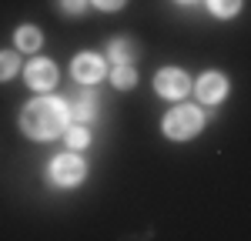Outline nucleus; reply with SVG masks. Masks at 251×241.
Masks as SVG:
<instances>
[{
  "label": "nucleus",
  "instance_id": "obj_1",
  "mask_svg": "<svg viewBox=\"0 0 251 241\" xmlns=\"http://www.w3.org/2000/svg\"><path fill=\"white\" fill-rule=\"evenodd\" d=\"M71 127V104L60 97H34L20 111V131L30 141H54Z\"/></svg>",
  "mask_w": 251,
  "mask_h": 241
},
{
  "label": "nucleus",
  "instance_id": "obj_11",
  "mask_svg": "<svg viewBox=\"0 0 251 241\" xmlns=\"http://www.w3.org/2000/svg\"><path fill=\"white\" fill-rule=\"evenodd\" d=\"M107 74H111V84H114L117 91H131V87L137 84V71H134V64H114V67H111Z\"/></svg>",
  "mask_w": 251,
  "mask_h": 241
},
{
  "label": "nucleus",
  "instance_id": "obj_12",
  "mask_svg": "<svg viewBox=\"0 0 251 241\" xmlns=\"http://www.w3.org/2000/svg\"><path fill=\"white\" fill-rule=\"evenodd\" d=\"M64 138H67V147H71V151H84V147L91 144V131H87L84 124H71V127L64 131Z\"/></svg>",
  "mask_w": 251,
  "mask_h": 241
},
{
  "label": "nucleus",
  "instance_id": "obj_8",
  "mask_svg": "<svg viewBox=\"0 0 251 241\" xmlns=\"http://www.w3.org/2000/svg\"><path fill=\"white\" fill-rule=\"evenodd\" d=\"M94 114H97V97L91 91L77 94V100L71 104V124H91Z\"/></svg>",
  "mask_w": 251,
  "mask_h": 241
},
{
  "label": "nucleus",
  "instance_id": "obj_17",
  "mask_svg": "<svg viewBox=\"0 0 251 241\" xmlns=\"http://www.w3.org/2000/svg\"><path fill=\"white\" fill-rule=\"evenodd\" d=\"M177 3H194V0H177Z\"/></svg>",
  "mask_w": 251,
  "mask_h": 241
},
{
  "label": "nucleus",
  "instance_id": "obj_7",
  "mask_svg": "<svg viewBox=\"0 0 251 241\" xmlns=\"http://www.w3.org/2000/svg\"><path fill=\"white\" fill-rule=\"evenodd\" d=\"M194 94L201 104H221V100L228 97V77L225 74H218V71H204L201 77L194 80Z\"/></svg>",
  "mask_w": 251,
  "mask_h": 241
},
{
  "label": "nucleus",
  "instance_id": "obj_13",
  "mask_svg": "<svg viewBox=\"0 0 251 241\" xmlns=\"http://www.w3.org/2000/svg\"><path fill=\"white\" fill-rule=\"evenodd\" d=\"M208 10H211L218 20H231L238 10H241V0H208Z\"/></svg>",
  "mask_w": 251,
  "mask_h": 241
},
{
  "label": "nucleus",
  "instance_id": "obj_16",
  "mask_svg": "<svg viewBox=\"0 0 251 241\" xmlns=\"http://www.w3.org/2000/svg\"><path fill=\"white\" fill-rule=\"evenodd\" d=\"M127 0H91V7H97V10H121Z\"/></svg>",
  "mask_w": 251,
  "mask_h": 241
},
{
  "label": "nucleus",
  "instance_id": "obj_15",
  "mask_svg": "<svg viewBox=\"0 0 251 241\" xmlns=\"http://www.w3.org/2000/svg\"><path fill=\"white\" fill-rule=\"evenodd\" d=\"M60 14H67V17H80L87 7H91V0H57Z\"/></svg>",
  "mask_w": 251,
  "mask_h": 241
},
{
  "label": "nucleus",
  "instance_id": "obj_2",
  "mask_svg": "<svg viewBox=\"0 0 251 241\" xmlns=\"http://www.w3.org/2000/svg\"><path fill=\"white\" fill-rule=\"evenodd\" d=\"M201 127H204V114H201V107L198 104H174L171 111L164 114L161 120V131H164V138L171 141H191L201 134Z\"/></svg>",
  "mask_w": 251,
  "mask_h": 241
},
{
  "label": "nucleus",
  "instance_id": "obj_6",
  "mask_svg": "<svg viewBox=\"0 0 251 241\" xmlns=\"http://www.w3.org/2000/svg\"><path fill=\"white\" fill-rule=\"evenodd\" d=\"M24 80L30 91H50V87H57V64L47 57H34L24 67Z\"/></svg>",
  "mask_w": 251,
  "mask_h": 241
},
{
  "label": "nucleus",
  "instance_id": "obj_4",
  "mask_svg": "<svg viewBox=\"0 0 251 241\" xmlns=\"http://www.w3.org/2000/svg\"><path fill=\"white\" fill-rule=\"evenodd\" d=\"M71 74L84 87H94V84H100V80L107 77V57H100L94 50H80L77 57L71 60Z\"/></svg>",
  "mask_w": 251,
  "mask_h": 241
},
{
  "label": "nucleus",
  "instance_id": "obj_9",
  "mask_svg": "<svg viewBox=\"0 0 251 241\" xmlns=\"http://www.w3.org/2000/svg\"><path fill=\"white\" fill-rule=\"evenodd\" d=\"M107 60L111 64H134L137 60V44L127 37H114L107 44Z\"/></svg>",
  "mask_w": 251,
  "mask_h": 241
},
{
  "label": "nucleus",
  "instance_id": "obj_5",
  "mask_svg": "<svg viewBox=\"0 0 251 241\" xmlns=\"http://www.w3.org/2000/svg\"><path fill=\"white\" fill-rule=\"evenodd\" d=\"M191 87H194L191 77H188L181 67H164V71H157V74H154V91H157L164 100H181V97H188V91H191Z\"/></svg>",
  "mask_w": 251,
  "mask_h": 241
},
{
  "label": "nucleus",
  "instance_id": "obj_14",
  "mask_svg": "<svg viewBox=\"0 0 251 241\" xmlns=\"http://www.w3.org/2000/svg\"><path fill=\"white\" fill-rule=\"evenodd\" d=\"M17 71H20L17 50H0V80H10Z\"/></svg>",
  "mask_w": 251,
  "mask_h": 241
},
{
  "label": "nucleus",
  "instance_id": "obj_10",
  "mask_svg": "<svg viewBox=\"0 0 251 241\" xmlns=\"http://www.w3.org/2000/svg\"><path fill=\"white\" fill-rule=\"evenodd\" d=\"M14 44H17V50H24V54H34V50H40V44H44V34H40V27H34V24H24V27L14 30Z\"/></svg>",
  "mask_w": 251,
  "mask_h": 241
},
{
  "label": "nucleus",
  "instance_id": "obj_3",
  "mask_svg": "<svg viewBox=\"0 0 251 241\" xmlns=\"http://www.w3.org/2000/svg\"><path fill=\"white\" fill-rule=\"evenodd\" d=\"M47 174H50V181H54L57 188H77L80 181L87 178V164H84V158H77L74 151H67V154H57V158L50 161Z\"/></svg>",
  "mask_w": 251,
  "mask_h": 241
}]
</instances>
